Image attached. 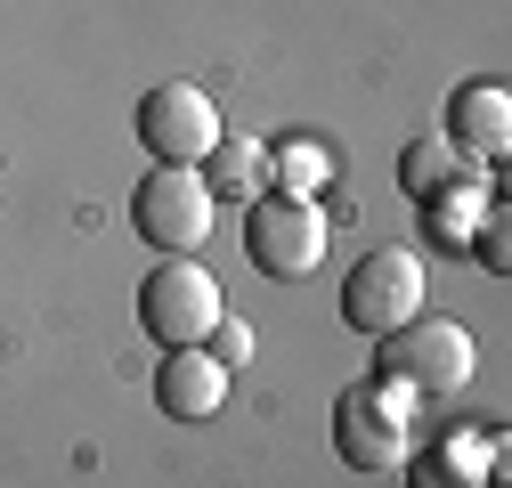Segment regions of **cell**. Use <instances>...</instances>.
<instances>
[{
	"label": "cell",
	"instance_id": "cell-1",
	"mask_svg": "<svg viewBox=\"0 0 512 488\" xmlns=\"http://www.w3.org/2000/svg\"><path fill=\"white\" fill-rule=\"evenodd\" d=\"M228 318V301H220V277L196 261V253H163L139 285V326L163 342V350H196L212 342V326Z\"/></svg>",
	"mask_w": 512,
	"mask_h": 488
},
{
	"label": "cell",
	"instance_id": "cell-2",
	"mask_svg": "<svg viewBox=\"0 0 512 488\" xmlns=\"http://www.w3.org/2000/svg\"><path fill=\"white\" fill-rule=\"evenodd\" d=\"M382 383L399 391H464L472 383V334L456 318H407L382 334Z\"/></svg>",
	"mask_w": 512,
	"mask_h": 488
},
{
	"label": "cell",
	"instance_id": "cell-3",
	"mask_svg": "<svg viewBox=\"0 0 512 488\" xmlns=\"http://www.w3.org/2000/svg\"><path fill=\"white\" fill-rule=\"evenodd\" d=\"M334 448L358 472H399L407 464V391L399 383H350L334 399Z\"/></svg>",
	"mask_w": 512,
	"mask_h": 488
},
{
	"label": "cell",
	"instance_id": "cell-4",
	"mask_svg": "<svg viewBox=\"0 0 512 488\" xmlns=\"http://www.w3.org/2000/svg\"><path fill=\"white\" fill-rule=\"evenodd\" d=\"M342 318L358 334H391V326L423 318V261L407 244H374V253L342 277Z\"/></svg>",
	"mask_w": 512,
	"mask_h": 488
},
{
	"label": "cell",
	"instance_id": "cell-5",
	"mask_svg": "<svg viewBox=\"0 0 512 488\" xmlns=\"http://www.w3.org/2000/svg\"><path fill=\"white\" fill-rule=\"evenodd\" d=\"M139 139H147V155H155V163L196 171V163L228 139V122H220V106H212L196 82H163V90H147V98H139Z\"/></svg>",
	"mask_w": 512,
	"mask_h": 488
},
{
	"label": "cell",
	"instance_id": "cell-6",
	"mask_svg": "<svg viewBox=\"0 0 512 488\" xmlns=\"http://www.w3.org/2000/svg\"><path fill=\"white\" fill-rule=\"evenodd\" d=\"M212 188L196 171H171V163H155L147 179H139V196H131V220H139V236L155 244V253H196V244H212Z\"/></svg>",
	"mask_w": 512,
	"mask_h": 488
},
{
	"label": "cell",
	"instance_id": "cell-7",
	"mask_svg": "<svg viewBox=\"0 0 512 488\" xmlns=\"http://www.w3.org/2000/svg\"><path fill=\"white\" fill-rule=\"evenodd\" d=\"M244 253L261 277H309L326 261V212L309 196H252V228H244Z\"/></svg>",
	"mask_w": 512,
	"mask_h": 488
},
{
	"label": "cell",
	"instance_id": "cell-8",
	"mask_svg": "<svg viewBox=\"0 0 512 488\" xmlns=\"http://www.w3.org/2000/svg\"><path fill=\"white\" fill-rule=\"evenodd\" d=\"M155 399H163V415L171 423H212L220 407H228V366L196 342V350H171L163 366H155Z\"/></svg>",
	"mask_w": 512,
	"mask_h": 488
},
{
	"label": "cell",
	"instance_id": "cell-9",
	"mask_svg": "<svg viewBox=\"0 0 512 488\" xmlns=\"http://www.w3.org/2000/svg\"><path fill=\"white\" fill-rule=\"evenodd\" d=\"M447 139H456L472 163L504 155V147H512V98H504L496 82H472V90H456V106H447Z\"/></svg>",
	"mask_w": 512,
	"mask_h": 488
},
{
	"label": "cell",
	"instance_id": "cell-10",
	"mask_svg": "<svg viewBox=\"0 0 512 488\" xmlns=\"http://www.w3.org/2000/svg\"><path fill=\"white\" fill-rule=\"evenodd\" d=\"M399 188H407L415 204H431V196H447V188H480V163L447 139V131H431V139H415V147L399 155Z\"/></svg>",
	"mask_w": 512,
	"mask_h": 488
},
{
	"label": "cell",
	"instance_id": "cell-11",
	"mask_svg": "<svg viewBox=\"0 0 512 488\" xmlns=\"http://www.w3.org/2000/svg\"><path fill=\"white\" fill-rule=\"evenodd\" d=\"M261 179H269V147H261V139H236V131H228V139L204 155V188H212V196H244V204H252V196H261Z\"/></svg>",
	"mask_w": 512,
	"mask_h": 488
},
{
	"label": "cell",
	"instance_id": "cell-12",
	"mask_svg": "<svg viewBox=\"0 0 512 488\" xmlns=\"http://www.w3.org/2000/svg\"><path fill=\"white\" fill-rule=\"evenodd\" d=\"M431 228L464 253V236L480 228V188H447V196H431Z\"/></svg>",
	"mask_w": 512,
	"mask_h": 488
},
{
	"label": "cell",
	"instance_id": "cell-13",
	"mask_svg": "<svg viewBox=\"0 0 512 488\" xmlns=\"http://www.w3.org/2000/svg\"><path fill=\"white\" fill-rule=\"evenodd\" d=\"M415 488H480V472H472L464 440H447L439 456H423V464H415Z\"/></svg>",
	"mask_w": 512,
	"mask_h": 488
},
{
	"label": "cell",
	"instance_id": "cell-14",
	"mask_svg": "<svg viewBox=\"0 0 512 488\" xmlns=\"http://www.w3.org/2000/svg\"><path fill=\"white\" fill-rule=\"evenodd\" d=\"M204 350H212V358H220V366H228V375H236V366H244V358H252V334H244V326H228V318H220V326H212V342H204Z\"/></svg>",
	"mask_w": 512,
	"mask_h": 488
},
{
	"label": "cell",
	"instance_id": "cell-15",
	"mask_svg": "<svg viewBox=\"0 0 512 488\" xmlns=\"http://www.w3.org/2000/svg\"><path fill=\"white\" fill-rule=\"evenodd\" d=\"M480 261H488V269H512V244H504V212H488V228H480Z\"/></svg>",
	"mask_w": 512,
	"mask_h": 488
}]
</instances>
